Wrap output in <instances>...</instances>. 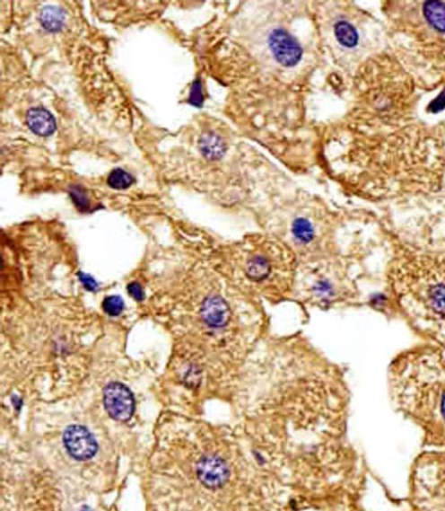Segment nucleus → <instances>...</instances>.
<instances>
[{
    "mask_svg": "<svg viewBox=\"0 0 445 511\" xmlns=\"http://www.w3.org/2000/svg\"><path fill=\"white\" fill-rule=\"evenodd\" d=\"M221 33V75L233 127L290 174L315 172L318 122L310 104L326 66L313 2L240 3Z\"/></svg>",
    "mask_w": 445,
    "mask_h": 511,
    "instance_id": "obj_1",
    "label": "nucleus"
},
{
    "mask_svg": "<svg viewBox=\"0 0 445 511\" xmlns=\"http://www.w3.org/2000/svg\"><path fill=\"white\" fill-rule=\"evenodd\" d=\"M387 282L394 309L423 343L445 348V246L397 241Z\"/></svg>",
    "mask_w": 445,
    "mask_h": 511,
    "instance_id": "obj_2",
    "label": "nucleus"
},
{
    "mask_svg": "<svg viewBox=\"0 0 445 511\" xmlns=\"http://www.w3.org/2000/svg\"><path fill=\"white\" fill-rule=\"evenodd\" d=\"M253 216L260 231L279 239L292 251L299 264L364 251L362 245L343 243L346 227L340 212L293 181L263 204Z\"/></svg>",
    "mask_w": 445,
    "mask_h": 511,
    "instance_id": "obj_3",
    "label": "nucleus"
},
{
    "mask_svg": "<svg viewBox=\"0 0 445 511\" xmlns=\"http://www.w3.org/2000/svg\"><path fill=\"white\" fill-rule=\"evenodd\" d=\"M388 383L397 411L420 430L423 448H445V348L423 343L397 355Z\"/></svg>",
    "mask_w": 445,
    "mask_h": 511,
    "instance_id": "obj_4",
    "label": "nucleus"
},
{
    "mask_svg": "<svg viewBox=\"0 0 445 511\" xmlns=\"http://www.w3.org/2000/svg\"><path fill=\"white\" fill-rule=\"evenodd\" d=\"M315 22L326 70L327 82H351L371 57L384 51L385 30L361 7L345 2H313Z\"/></svg>",
    "mask_w": 445,
    "mask_h": 511,
    "instance_id": "obj_5",
    "label": "nucleus"
},
{
    "mask_svg": "<svg viewBox=\"0 0 445 511\" xmlns=\"http://www.w3.org/2000/svg\"><path fill=\"white\" fill-rule=\"evenodd\" d=\"M231 252L236 289L262 304L292 301L299 261L282 241L263 231L250 233Z\"/></svg>",
    "mask_w": 445,
    "mask_h": 511,
    "instance_id": "obj_6",
    "label": "nucleus"
},
{
    "mask_svg": "<svg viewBox=\"0 0 445 511\" xmlns=\"http://www.w3.org/2000/svg\"><path fill=\"white\" fill-rule=\"evenodd\" d=\"M364 251L299 264L292 301L307 309L358 306Z\"/></svg>",
    "mask_w": 445,
    "mask_h": 511,
    "instance_id": "obj_7",
    "label": "nucleus"
},
{
    "mask_svg": "<svg viewBox=\"0 0 445 511\" xmlns=\"http://www.w3.org/2000/svg\"><path fill=\"white\" fill-rule=\"evenodd\" d=\"M406 507L445 511V448H423L409 469Z\"/></svg>",
    "mask_w": 445,
    "mask_h": 511,
    "instance_id": "obj_8",
    "label": "nucleus"
},
{
    "mask_svg": "<svg viewBox=\"0 0 445 511\" xmlns=\"http://www.w3.org/2000/svg\"><path fill=\"white\" fill-rule=\"evenodd\" d=\"M104 406L111 418L127 421L135 412V401L126 384L111 383L104 390Z\"/></svg>",
    "mask_w": 445,
    "mask_h": 511,
    "instance_id": "obj_9",
    "label": "nucleus"
},
{
    "mask_svg": "<svg viewBox=\"0 0 445 511\" xmlns=\"http://www.w3.org/2000/svg\"><path fill=\"white\" fill-rule=\"evenodd\" d=\"M65 444L71 455L79 461H86L97 452V444L89 430L82 426H71L65 430Z\"/></svg>",
    "mask_w": 445,
    "mask_h": 511,
    "instance_id": "obj_10",
    "label": "nucleus"
},
{
    "mask_svg": "<svg viewBox=\"0 0 445 511\" xmlns=\"http://www.w3.org/2000/svg\"><path fill=\"white\" fill-rule=\"evenodd\" d=\"M198 477L208 488H218L226 481L229 475L228 466L218 457H205L198 464Z\"/></svg>",
    "mask_w": 445,
    "mask_h": 511,
    "instance_id": "obj_11",
    "label": "nucleus"
},
{
    "mask_svg": "<svg viewBox=\"0 0 445 511\" xmlns=\"http://www.w3.org/2000/svg\"><path fill=\"white\" fill-rule=\"evenodd\" d=\"M29 128L37 136L47 137L52 136L57 129V122L53 115L44 109H32L26 116Z\"/></svg>",
    "mask_w": 445,
    "mask_h": 511,
    "instance_id": "obj_12",
    "label": "nucleus"
},
{
    "mask_svg": "<svg viewBox=\"0 0 445 511\" xmlns=\"http://www.w3.org/2000/svg\"><path fill=\"white\" fill-rule=\"evenodd\" d=\"M66 14L64 10L57 6L44 7L40 14V22L44 29L56 32L64 28Z\"/></svg>",
    "mask_w": 445,
    "mask_h": 511,
    "instance_id": "obj_13",
    "label": "nucleus"
},
{
    "mask_svg": "<svg viewBox=\"0 0 445 511\" xmlns=\"http://www.w3.org/2000/svg\"><path fill=\"white\" fill-rule=\"evenodd\" d=\"M107 182H109V186L113 188V189L124 190L127 189V188L135 183V178H133L128 172H124L123 169L117 168L110 173Z\"/></svg>",
    "mask_w": 445,
    "mask_h": 511,
    "instance_id": "obj_14",
    "label": "nucleus"
},
{
    "mask_svg": "<svg viewBox=\"0 0 445 511\" xmlns=\"http://www.w3.org/2000/svg\"><path fill=\"white\" fill-rule=\"evenodd\" d=\"M102 308L111 317H118L124 309V302L119 295H109L102 303Z\"/></svg>",
    "mask_w": 445,
    "mask_h": 511,
    "instance_id": "obj_15",
    "label": "nucleus"
},
{
    "mask_svg": "<svg viewBox=\"0 0 445 511\" xmlns=\"http://www.w3.org/2000/svg\"><path fill=\"white\" fill-rule=\"evenodd\" d=\"M71 197H73L74 201L76 203L77 207L80 209H87L89 206V201L85 193L80 189V187L75 186L73 187V189L70 191Z\"/></svg>",
    "mask_w": 445,
    "mask_h": 511,
    "instance_id": "obj_16",
    "label": "nucleus"
},
{
    "mask_svg": "<svg viewBox=\"0 0 445 511\" xmlns=\"http://www.w3.org/2000/svg\"><path fill=\"white\" fill-rule=\"evenodd\" d=\"M128 293L131 297L137 301H142L144 299V290H142L141 286L138 283H131L127 286Z\"/></svg>",
    "mask_w": 445,
    "mask_h": 511,
    "instance_id": "obj_17",
    "label": "nucleus"
},
{
    "mask_svg": "<svg viewBox=\"0 0 445 511\" xmlns=\"http://www.w3.org/2000/svg\"><path fill=\"white\" fill-rule=\"evenodd\" d=\"M79 279L83 283L87 290L96 291L98 289V284L92 276L83 273H79Z\"/></svg>",
    "mask_w": 445,
    "mask_h": 511,
    "instance_id": "obj_18",
    "label": "nucleus"
},
{
    "mask_svg": "<svg viewBox=\"0 0 445 511\" xmlns=\"http://www.w3.org/2000/svg\"><path fill=\"white\" fill-rule=\"evenodd\" d=\"M409 509V508H408ZM409 511H412L411 509H409Z\"/></svg>",
    "mask_w": 445,
    "mask_h": 511,
    "instance_id": "obj_19",
    "label": "nucleus"
}]
</instances>
